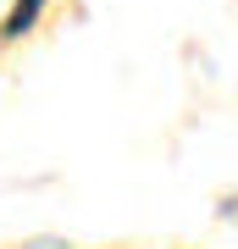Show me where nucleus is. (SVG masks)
I'll use <instances>...</instances> for the list:
<instances>
[{"label": "nucleus", "instance_id": "f257e3e1", "mask_svg": "<svg viewBox=\"0 0 238 249\" xmlns=\"http://www.w3.org/2000/svg\"><path fill=\"white\" fill-rule=\"evenodd\" d=\"M39 11H44V0H17V6H11V17H6V28H0V34H6V39H22L28 28L39 22Z\"/></svg>", "mask_w": 238, "mask_h": 249}]
</instances>
